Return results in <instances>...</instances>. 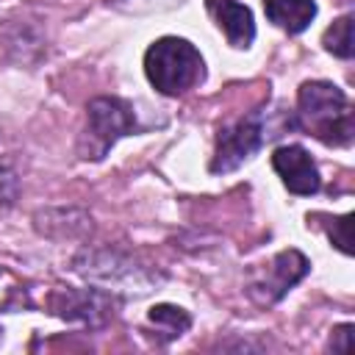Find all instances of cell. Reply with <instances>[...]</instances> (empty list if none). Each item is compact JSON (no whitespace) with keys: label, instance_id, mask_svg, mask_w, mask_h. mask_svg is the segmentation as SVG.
Returning <instances> with one entry per match:
<instances>
[{"label":"cell","instance_id":"cell-1","mask_svg":"<svg viewBox=\"0 0 355 355\" xmlns=\"http://www.w3.org/2000/svg\"><path fill=\"white\" fill-rule=\"evenodd\" d=\"M294 125L327 147H349L355 139L349 97L333 80L300 83Z\"/></svg>","mask_w":355,"mask_h":355},{"label":"cell","instance_id":"cell-2","mask_svg":"<svg viewBox=\"0 0 355 355\" xmlns=\"http://www.w3.org/2000/svg\"><path fill=\"white\" fill-rule=\"evenodd\" d=\"M72 272L105 291H136L147 294L158 288L166 275L144 263L141 258L116 247H83L72 258Z\"/></svg>","mask_w":355,"mask_h":355},{"label":"cell","instance_id":"cell-3","mask_svg":"<svg viewBox=\"0 0 355 355\" xmlns=\"http://www.w3.org/2000/svg\"><path fill=\"white\" fill-rule=\"evenodd\" d=\"M144 75L158 94L180 97L205 80V58L189 39L161 36L144 50Z\"/></svg>","mask_w":355,"mask_h":355},{"label":"cell","instance_id":"cell-4","mask_svg":"<svg viewBox=\"0 0 355 355\" xmlns=\"http://www.w3.org/2000/svg\"><path fill=\"white\" fill-rule=\"evenodd\" d=\"M139 130L136 108L122 97H94L86 105V125L78 136V155L83 161H100L108 150Z\"/></svg>","mask_w":355,"mask_h":355},{"label":"cell","instance_id":"cell-5","mask_svg":"<svg viewBox=\"0 0 355 355\" xmlns=\"http://www.w3.org/2000/svg\"><path fill=\"white\" fill-rule=\"evenodd\" d=\"M269 119L263 108H252L244 116L233 119L230 125H222L216 133V144H214V155L208 169L214 175H227L233 169H239L241 164H247L255 153H261V147L269 139Z\"/></svg>","mask_w":355,"mask_h":355},{"label":"cell","instance_id":"cell-6","mask_svg":"<svg viewBox=\"0 0 355 355\" xmlns=\"http://www.w3.org/2000/svg\"><path fill=\"white\" fill-rule=\"evenodd\" d=\"M308 272H311V261L300 250H294V247L280 250L275 258H269L266 263H258L247 272L244 294L255 305L269 308V305L280 302Z\"/></svg>","mask_w":355,"mask_h":355},{"label":"cell","instance_id":"cell-7","mask_svg":"<svg viewBox=\"0 0 355 355\" xmlns=\"http://www.w3.org/2000/svg\"><path fill=\"white\" fill-rule=\"evenodd\" d=\"M50 311L67 322H80L86 327H103L114 319L119 297L105 288H58L50 294Z\"/></svg>","mask_w":355,"mask_h":355},{"label":"cell","instance_id":"cell-8","mask_svg":"<svg viewBox=\"0 0 355 355\" xmlns=\"http://www.w3.org/2000/svg\"><path fill=\"white\" fill-rule=\"evenodd\" d=\"M272 169L280 183L297 197H313L322 189V175L313 155L302 144H280L272 153Z\"/></svg>","mask_w":355,"mask_h":355},{"label":"cell","instance_id":"cell-9","mask_svg":"<svg viewBox=\"0 0 355 355\" xmlns=\"http://www.w3.org/2000/svg\"><path fill=\"white\" fill-rule=\"evenodd\" d=\"M205 11L214 19V25L225 33L230 47L247 50L255 42V19L250 6L239 0H205Z\"/></svg>","mask_w":355,"mask_h":355},{"label":"cell","instance_id":"cell-10","mask_svg":"<svg viewBox=\"0 0 355 355\" xmlns=\"http://www.w3.org/2000/svg\"><path fill=\"white\" fill-rule=\"evenodd\" d=\"M263 14L288 36L302 33L319 14L316 0H263Z\"/></svg>","mask_w":355,"mask_h":355},{"label":"cell","instance_id":"cell-11","mask_svg":"<svg viewBox=\"0 0 355 355\" xmlns=\"http://www.w3.org/2000/svg\"><path fill=\"white\" fill-rule=\"evenodd\" d=\"M147 322L155 324V327L164 333L166 341H172V338H180L183 333H189V327H191V313H189L186 308H180V305L158 302V305H153V308L147 311Z\"/></svg>","mask_w":355,"mask_h":355},{"label":"cell","instance_id":"cell-12","mask_svg":"<svg viewBox=\"0 0 355 355\" xmlns=\"http://www.w3.org/2000/svg\"><path fill=\"white\" fill-rule=\"evenodd\" d=\"M322 44L327 53H333L336 58H352L355 53V36H352V14L338 17L322 36Z\"/></svg>","mask_w":355,"mask_h":355},{"label":"cell","instance_id":"cell-13","mask_svg":"<svg viewBox=\"0 0 355 355\" xmlns=\"http://www.w3.org/2000/svg\"><path fill=\"white\" fill-rule=\"evenodd\" d=\"M333 225L327 227V236L330 241L344 252V255H352V236H349V227H352V214H344V216H333L330 219Z\"/></svg>","mask_w":355,"mask_h":355},{"label":"cell","instance_id":"cell-14","mask_svg":"<svg viewBox=\"0 0 355 355\" xmlns=\"http://www.w3.org/2000/svg\"><path fill=\"white\" fill-rule=\"evenodd\" d=\"M17 194H19V178H17V172L0 164V208L11 205L17 200Z\"/></svg>","mask_w":355,"mask_h":355},{"label":"cell","instance_id":"cell-15","mask_svg":"<svg viewBox=\"0 0 355 355\" xmlns=\"http://www.w3.org/2000/svg\"><path fill=\"white\" fill-rule=\"evenodd\" d=\"M330 349L333 352H352V322H344V324L333 327Z\"/></svg>","mask_w":355,"mask_h":355}]
</instances>
